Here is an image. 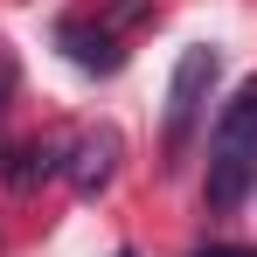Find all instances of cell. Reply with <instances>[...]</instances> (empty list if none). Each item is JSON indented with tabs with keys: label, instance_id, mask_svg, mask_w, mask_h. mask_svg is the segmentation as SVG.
Instances as JSON below:
<instances>
[{
	"label": "cell",
	"instance_id": "cell-1",
	"mask_svg": "<svg viewBox=\"0 0 257 257\" xmlns=\"http://www.w3.org/2000/svg\"><path fill=\"white\" fill-rule=\"evenodd\" d=\"M250 181H257V77L250 84H236V97L215 111V125H209V209L215 215H229L243 195H250Z\"/></svg>",
	"mask_w": 257,
	"mask_h": 257
},
{
	"label": "cell",
	"instance_id": "cell-2",
	"mask_svg": "<svg viewBox=\"0 0 257 257\" xmlns=\"http://www.w3.org/2000/svg\"><path fill=\"white\" fill-rule=\"evenodd\" d=\"M215 70H222V56H215L209 42L181 49L174 84H167V146H181V139L195 132V118H202V104H209V90H215Z\"/></svg>",
	"mask_w": 257,
	"mask_h": 257
},
{
	"label": "cell",
	"instance_id": "cell-3",
	"mask_svg": "<svg viewBox=\"0 0 257 257\" xmlns=\"http://www.w3.org/2000/svg\"><path fill=\"white\" fill-rule=\"evenodd\" d=\"M63 174H70V188L77 195H104L111 188V174H118V132L97 125V132H70V160H63Z\"/></svg>",
	"mask_w": 257,
	"mask_h": 257
},
{
	"label": "cell",
	"instance_id": "cell-4",
	"mask_svg": "<svg viewBox=\"0 0 257 257\" xmlns=\"http://www.w3.org/2000/svg\"><path fill=\"white\" fill-rule=\"evenodd\" d=\"M56 42L70 49V63L90 70V77H111V70L125 63V49H118V35H111L104 21H97V28H90V21H63V28H56Z\"/></svg>",
	"mask_w": 257,
	"mask_h": 257
},
{
	"label": "cell",
	"instance_id": "cell-5",
	"mask_svg": "<svg viewBox=\"0 0 257 257\" xmlns=\"http://www.w3.org/2000/svg\"><path fill=\"white\" fill-rule=\"evenodd\" d=\"M70 160V132H49V139H28L21 153H14V167H7V188L14 195H35L42 181H56Z\"/></svg>",
	"mask_w": 257,
	"mask_h": 257
},
{
	"label": "cell",
	"instance_id": "cell-6",
	"mask_svg": "<svg viewBox=\"0 0 257 257\" xmlns=\"http://www.w3.org/2000/svg\"><path fill=\"white\" fill-rule=\"evenodd\" d=\"M146 7H153V0H111V14H104V28L118 35V28H132V21H139Z\"/></svg>",
	"mask_w": 257,
	"mask_h": 257
},
{
	"label": "cell",
	"instance_id": "cell-7",
	"mask_svg": "<svg viewBox=\"0 0 257 257\" xmlns=\"http://www.w3.org/2000/svg\"><path fill=\"white\" fill-rule=\"evenodd\" d=\"M195 257H257L250 243H209V250H195Z\"/></svg>",
	"mask_w": 257,
	"mask_h": 257
},
{
	"label": "cell",
	"instance_id": "cell-8",
	"mask_svg": "<svg viewBox=\"0 0 257 257\" xmlns=\"http://www.w3.org/2000/svg\"><path fill=\"white\" fill-rule=\"evenodd\" d=\"M0 174H7V146H0Z\"/></svg>",
	"mask_w": 257,
	"mask_h": 257
}]
</instances>
